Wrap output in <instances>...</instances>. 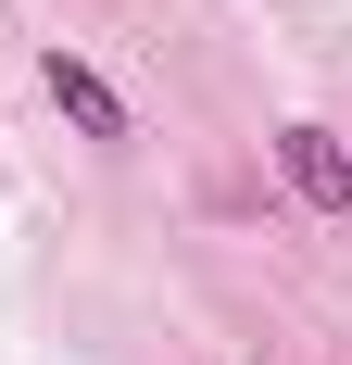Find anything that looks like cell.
<instances>
[{
	"label": "cell",
	"instance_id": "1",
	"mask_svg": "<svg viewBox=\"0 0 352 365\" xmlns=\"http://www.w3.org/2000/svg\"><path fill=\"white\" fill-rule=\"evenodd\" d=\"M277 177L315 202V215H352V151L327 139V126H277Z\"/></svg>",
	"mask_w": 352,
	"mask_h": 365
},
{
	"label": "cell",
	"instance_id": "2",
	"mask_svg": "<svg viewBox=\"0 0 352 365\" xmlns=\"http://www.w3.org/2000/svg\"><path fill=\"white\" fill-rule=\"evenodd\" d=\"M51 101H63L88 139H126V101H113V76H101V63H76V51H51Z\"/></svg>",
	"mask_w": 352,
	"mask_h": 365
}]
</instances>
